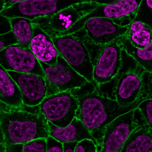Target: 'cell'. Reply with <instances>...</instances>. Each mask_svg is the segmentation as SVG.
I'll list each match as a JSON object with an SVG mask.
<instances>
[{"label":"cell","instance_id":"obj_1","mask_svg":"<svg viewBox=\"0 0 152 152\" xmlns=\"http://www.w3.org/2000/svg\"><path fill=\"white\" fill-rule=\"evenodd\" d=\"M77 98L78 107L75 117L81 121L96 140L97 146L101 144L105 129L109 124L120 115L136 110L139 104L148 98L139 99L129 106L123 107L107 93L94 88L92 91Z\"/></svg>","mask_w":152,"mask_h":152},{"label":"cell","instance_id":"obj_2","mask_svg":"<svg viewBox=\"0 0 152 152\" xmlns=\"http://www.w3.org/2000/svg\"><path fill=\"white\" fill-rule=\"evenodd\" d=\"M48 121L38 111L30 112L21 108L0 110V126L4 142L24 145L49 136Z\"/></svg>","mask_w":152,"mask_h":152},{"label":"cell","instance_id":"obj_3","mask_svg":"<svg viewBox=\"0 0 152 152\" xmlns=\"http://www.w3.org/2000/svg\"><path fill=\"white\" fill-rule=\"evenodd\" d=\"M51 37L59 55L91 83L93 88L100 90L93 79V63L83 41L73 34Z\"/></svg>","mask_w":152,"mask_h":152},{"label":"cell","instance_id":"obj_4","mask_svg":"<svg viewBox=\"0 0 152 152\" xmlns=\"http://www.w3.org/2000/svg\"><path fill=\"white\" fill-rule=\"evenodd\" d=\"M37 106L48 121L64 127L75 117L78 107L77 96L70 91L59 92L46 96Z\"/></svg>","mask_w":152,"mask_h":152},{"label":"cell","instance_id":"obj_5","mask_svg":"<svg viewBox=\"0 0 152 152\" xmlns=\"http://www.w3.org/2000/svg\"><path fill=\"white\" fill-rule=\"evenodd\" d=\"M99 4L95 1L83 0L69 6L50 16L41 17L32 21L51 37L64 32L80 18L94 9Z\"/></svg>","mask_w":152,"mask_h":152},{"label":"cell","instance_id":"obj_6","mask_svg":"<svg viewBox=\"0 0 152 152\" xmlns=\"http://www.w3.org/2000/svg\"><path fill=\"white\" fill-rule=\"evenodd\" d=\"M39 62L45 75L47 88V96L80 89L89 83L59 55L55 64L49 65Z\"/></svg>","mask_w":152,"mask_h":152},{"label":"cell","instance_id":"obj_7","mask_svg":"<svg viewBox=\"0 0 152 152\" xmlns=\"http://www.w3.org/2000/svg\"><path fill=\"white\" fill-rule=\"evenodd\" d=\"M83 0H20L11 7L4 9L0 14L7 18L20 17L31 21L50 16L58 11Z\"/></svg>","mask_w":152,"mask_h":152},{"label":"cell","instance_id":"obj_8","mask_svg":"<svg viewBox=\"0 0 152 152\" xmlns=\"http://www.w3.org/2000/svg\"><path fill=\"white\" fill-rule=\"evenodd\" d=\"M136 110L118 116L106 127L97 151L120 152L132 132L139 125L134 118Z\"/></svg>","mask_w":152,"mask_h":152},{"label":"cell","instance_id":"obj_9","mask_svg":"<svg viewBox=\"0 0 152 152\" xmlns=\"http://www.w3.org/2000/svg\"><path fill=\"white\" fill-rule=\"evenodd\" d=\"M0 64L7 71L34 73L45 77L39 62L29 48L18 44L11 45L0 52Z\"/></svg>","mask_w":152,"mask_h":152},{"label":"cell","instance_id":"obj_10","mask_svg":"<svg viewBox=\"0 0 152 152\" xmlns=\"http://www.w3.org/2000/svg\"><path fill=\"white\" fill-rule=\"evenodd\" d=\"M121 49L113 41L106 45L93 64V79L98 86L117 77L122 68Z\"/></svg>","mask_w":152,"mask_h":152},{"label":"cell","instance_id":"obj_11","mask_svg":"<svg viewBox=\"0 0 152 152\" xmlns=\"http://www.w3.org/2000/svg\"><path fill=\"white\" fill-rule=\"evenodd\" d=\"M146 72L143 69L130 68L122 72L119 77H116L112 95L120 106H129L141 99L143 77Z\"/></svg>","mask_w":152,"mask_h":152},{"label":"cell","instance_id":"obj_12","mask_svg":"<svg viewBox=\"0 0 152 152\" xmlns=\"http://www.w3.org/2000/svg\"><path fill=\"white\" fill-rule=\"evenodd\" d=\"M7 72L20 91L23 105L32 107L37 106L47 96V88L44 77L34 73Z\"/></svg>","mask_w":152,"mask_h":152},{"label":"cell","instance_id":"obj_13","mask_svg":"<svg viewBox=\"0 0 152 152\" xmlns=\"http://www.w3.org/2000/svg\"><path fill=\"white\" fill-rule=\"evenodd\" d=\"M83 28L87 35L96 45H106L127 34L128 27L119 25L113 20L95 17L89 18Z\"/></svg>","mask_w":152,"mask_h":152},{"label":"cell","instance_id":"obj_14","mask_svg":"<svg viewBox=\"0 0 152 152\" xmlns=\"http://www.w3.org/2000/svg\"><path fill=\"white\" fill-rule=\"evenodd\" d=\"M141 1L121 0L107 4L99 3L94 9L80 18L73 28L75 31H79L83 28L87 20L93 17L104 18L113 20L136 13Z\"/></svg>","mask_w":152,"mask_h":152},{"label":"cell","instance_id":"obj_15","mask_svg":"<svg viewBox=\"0 0 152 152\" xmlns=\"http://www.w3.org/2000/svg\"><path fill=\"white\" fill-rule=\"evenodd\" d=\"M33 26V34L29 48L39 61L49 65L55 64L59 54L51 36L37 26Z\"/></svg>","mask_w":152,"mask_h":152},{"label":"cell","instance_id":"obj_16","mask_svg":"<svg viewBox=\"0 0 152 152\" xmlns=\"http://www.w3.org/2000/svg\"><path fill=\"white\" fill-rule=\"evenodd\" d=\"M49 136L63 144L65 143L78 142L84 140L92 141L97 146V143L91 136L88 131L81 121L75 117L66 126L60 127L48 121Z\"/></svg>","mask_w":152,"mask_h":152},{"label":"cell","instance_id":"obj_17","mask_svg":"<svg viewBox=\"0 0 152 152\" xmlns=\"http://www.w3.org/2000/svg\"><path fill=\"white\" fill-rule=\"evenodd\" d=\"M152 128L145 123L131 133L120 152H152Z\"/></svg>","mask_w":152,"mask_h":152},{"label":"cell","instance_id":"obj_18","mask_svg":"<svg viewBox=\"0 0 152 152\" xmlns=\"http://www.w3.org/2000/svg\"><path fill=\"white\" fill-rule=\"evenodd\" d=\"M0 101L14 108H21L23 105L21 94L17 85L0 64Z\"/></svg>","mask_w":152,"mask_h":152},{"label":"cell","instance_id":"obj_19","mask_svg":"<svg viewBox=\"0 0 152 152\" xmlns=\"http://www.w3.org/2000/svg\"><path fill=\"white\" fill-rule=\"evenodd\" d=\"M122 49L132 57L138 65L151 75L152 72V43L141 49L133 46L127 37L122 39Z\"/></svg>","mask_w":152,"mask_h":152},{"label":"cell","instance_id":"obj_20","mask_svg":"<svg viewBox=\"0 0 152 152\" xmlns=\"http://www.w3.org/2000/svg\"><path fill=\"white\" fill-rule=\"evenodd\" d=\"M9 19L11 31L18 44L24 48H28L34 31L32 21L20 17Z\"/></svg>","mask_w":152,"mask_h":152},{"label":"cell","instance_id":"obj_21","mask_svg":"<svg viewBox=\"0 0 152 152\" xmlns=\"http://www.w3.org/2000/svg\"><path fill=\"white\" fill-rule=\"evenodd\" d=\"M152 30H143L127 34V38L134 47L143 49L152 43Z\"/></svg>","mask_w":152,"mask_h":152},{"label":"cell","instance_id":"obj_22","mask_svg":"<svg viewBox=\"0 0 152 152\" xmlns=\"http://www.w3.org/2000/svg\"><path fill=\"white\" fill-rule=\"evenodd\" d=\"M152 100L148 98L140 103L137 107L145 121V123L152 128Z\"/></svg>","mask_w":152,"mask_h":152},{"label":"cell","instance_id":"obj_23","mask_svg":"<svg viewBox=\"0 0 152 152\" xmlns=\"http://www.w3.org/2000/svg\"><path fill=\"white\" fill-rule=\"evenodd\" d=\"M22 152H46V139H38L23 145Z\"/></svg>","mask_w":152,"mask_h":152},{"label":"cell","instance_id":"obj_24","mask_svg":"<svg viewBox=\"0 0 152 152\" xmlns=\"http://www.w3.org/2000/svg\"><path fill=\"white\" fill-rule=\"evenodd\" d=\"M74 152H97L96 146L91 140H84L77 143Z\"/></svg>","mask_w":152,"mask_h":152},{"label":"cell","instance_id":"obj_25","mask_svg":"<svg viewBox=\"0 0 152 152\" xmlns=\"http://www.w3.org/2000/svg\"><path fill=\"white\" fill-rule=\"evenodd\" d=\"M16 44L18 42L11 31L0 34V52L8 46Z\"/></svg>","mask_w":152,"mask_h":152},{"label":"cell","instance_id":"obj_26","mask_svg":"<svg viewBox=\"0 0 152 152\" xmlns=\"http://www.w3.org/2000/svg\"><path fill=\"white\" fill-rule=\"evenodd\" d=\"M46 152H63V144L49 136L46 139Z\"/></svg>","mask_w":152,"mask_h":152},{"label":"cell","instance_id":"obj_27","mask_svg":"<svg viewBox=\"0 0 152 152\" xmlns=\"http://www.w3.org/2000/svg\"><path fill=\"white\" fill-rule=\"evenodd\" d=\"M143 30H152V28L148 25L142 21L133 20L128 26L127 33H131Z\"/></svg>","mask_w":152,"mask_h":152},{"label":"cell","instance_id":"obj_28","mask_svg":"<svg viewBox=\"0 0 152 152\" xmlns=\"http://www.w3.org/2000/svg\"><path fill=\"white\" fill-rule=\"evenodd\" d=\"M23 145L9 144L4 141L0 144V152H22Z\"/></svg>","mask_w":152,"mask_h":152},{"label":"cell","instance_id":"obj_29","mask_svg":"<svg viewBox=\"0 0 152 152\" xmlns=\"http://www.w3.org/2000/svg\"><path fill=\"white\" fill-rule=\"evenodd\" d=\"M11 31L10 19L0 14V34Z\"/></svg>","mask_w":152,"mask_h":152},{"label":"cell","instance_id":"obj_30","mask_svg":"<svg viewBox=\"0 0 152 152\" xmlns=\"http://www.w3.org/2000/svg\"><path fill=\"white\" fill-rule=\"evenodd\" d=\"M76 142L65 143L63 144V152H74Z\"/></svg>","mask_w":152,"mask_h":152},{"label":"cell","instance_id":"obj_31","mask_svg":"<svg viewBox=\"0 0 152 152\" xmlns=\"http://www.w3.org/2000/svg\"><path fill=\"white\" fill-rule=\"evenodd\" d=\"M11 107L0 101V110L7 109ZM4 141V136L0 126V144Z\"/></svg>","mask_w":152,"mask_h":152},{"label":"cell","instance_id":"obj_32","mask_svg":"<svg viewBox=\"0 0 152 152\" xmlns=\"http://www.w3.org/2000/svg\"><path fill=\"white\" fill-rule=\"evenodd\" d=\"M4 9H5L11 7L13 5L20 1V0H4Z\"/></svg>","mask_w":152,"mask_h":152},{"label":"cell","instance_id":"obj_33","mask_svg":"<svg viewBox=\"0 0 152 152\" xmlns=\"http://www.w3.org/2000/svg\"><path fill=\"white\" fill-rule=\"evenodd\" d=\"M4 0H0V13L4 10Z\"/></svg>","mask_w":152,"mask_h":152},{"label":"cell","instance_id":"obj_34","mask_svg":"<svg viewBox=\"0 0 152 152\" xmlns=\"http://www.w3.org/2000/svg\"><path fill=\"white\" fill-rule=\"evenodd\" d=\"M97 152H99V151H97Z\"/></svg>","mask_w":152,"mask_h":152}]
</instances>
